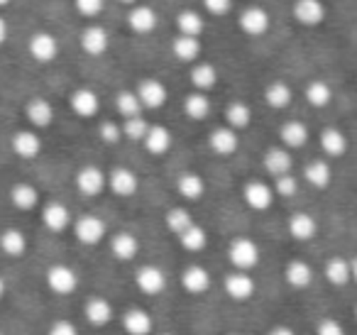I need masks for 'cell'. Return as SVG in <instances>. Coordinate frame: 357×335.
I'll use <instances>...</instances> for the list:
<instances>
[{"mask_svg":"<svg viewBox=\"0 0 357 335\" xmlns=\"http://www.w3.org/2000/svg\"><path fill=\"white\" fill-rule=\"evenodd\" d=\"M110 255L118 262H132L139 255V240L132 232H115L110 237Z\"/></svg>","mask_w":357,"mask_h":335,"instance_id":"603a6c76","label":"cell"},{"mask_svg":"<svg viewBox=\"0 0 357 335\" xmlns=\"http://www.w3.org/2000/svg\"><path fill=\"white\" fill-rule=\"evenodd\" d=\"M316 335H347L345 328H342L340 320L335 318H321L316 323Z\"/></svg>","mask_w":357,"mask_h":335,"instance_id":"f907efd6","label":"cell"},{"mask_svg":"<svg viewBox=\"0 0 357 335\" xmlns=\"http://www.w3.org/2000/svg\"><path fill=\"white\" fill-rule=\"evenodd\" d=\"M115 108H118V113L125 115V120H128V118L139 115L142 103H139V98H137V94H135V91H120V94L115 96Z\"/></svg>","mask_w":357,"mask_h":335,"instance_id":"ee69618b","label":"cell"},{"mask_svg":"<svg viewBox=\"0 0 357 335\" xmlns=\"http://www.w3.org/2000/svg\"><path fill=\"white\" fill-rule=\"evenodd\" d=\"M42 225L50 232H64L66 228L74 225L69 206H64L61 201H50L42 206Z\"/></svg>","mask_w":357,"mask_h":335,"instance_id":"30bf717a","label":"cell"},{"mask_svg":"<svg viewBox=\"0 0 357 335\" xmlns=\"http://www.w3.org/2000/svg\"><path fill=\"white\" fill-rule=\"evenodd\" d=\"M108 188L120 198H130L137 193L139 188V179L137 174L130 167H115L113 172L108 174Z\"/></svg>","mask_w":357,"mask_h":335,"instance_id":"4fadbf2b","label":"cell"},{"mask_svg":"<svg viewBox=\"0 0 357 335\" xmlns=\"http://www.w3.org/2000/svg\"><path fill=\"white\" fill-rule=\"evenodd\" d=\"M105 186H108V174L100 167H96V164H86V167H81L79 172H76V188H79L84 196H89V198L100 196Z\"/></svg>","mask_w":357,"mask_h":335,"instance_id":"52a82bcc","label":"cell"},{"mask_svg":"<svg viewBox=\"0 0 357 335\" xmlns=\"http://www.w3.org/2000/svg\"><path fill=\"white\" fill-rule=\"evenodd\" d=\"M79 42H81V50H84L86 54L100 57V54H105V52H108V47H110V35H108V30H105V27H100V25H89L84 32H81Z\"/></svg>","mask_w":357,"mask_h":335,"instance_id":"e0dca14e","label":"cell"},{"mask_svg":"<svg viewBox=\"0 0 357 335\" xmlns=\"http://www.w3.org/2000/svg\"><path fill=\"white\" fill-rule=\"evenodd\" d=\"M6 40H8V22L0 17V45H6Z\"/></svg>","mask_w":357,"mask_h":335,"instance_id":"db71d44e","label":"cell"},{"mask_svg":"<svg viewBox=\"0 0 357 335\" xmlns=\"http://www.w3.org/2000/svg\"><path fill=\"white\" fill-rule=\"evenodd\" d=\"M135 286L142 291L144 296H159L167 291L169 279H167V271L157 265H139L135 269Z\"/></svg>","mask_w":357,"mask_h":335,"instance_id":"3957f363","label":"cell"},{"mask_svg":"<svg viewBox=\"0 0 357 335\" xmlns=\"http://www.w3.org/2000/svg\"><path fill=\"white\" fill-rule=\"evenodd\" d=\"M10 201L17 211H35L40 206V191H37L35 184L30 181H17L10 188Z\"/></svg>","mask_w":357,"mask_h":335,"instance_id":"484cf974","label":"cell"},{"mask_svg":"<svg viewBox=\"0 0 357 335\" xmlns=\"http://www.w3.org/2000/svg\"><path fill=\"white\" fill-rule=\"evenodd\" d=\"M0 335H3V330H0Z\"/></svg>","mask_w":357,"mask_h":335,"instance_id":"be15d7a7","label":"cell"},{"mask_svg":"<svg viewBox=\"0 0 357 335\" xmlns=\"http://www.w3.org/2000/svg\"><path fill=\"white\" fill-rule=\"evenodd\" d=\"M13 152L20 159H35L42 152V137L35 130H20L13 137Z\"/></svg>","mask_w":357,"mask_h":335,"instance_id":"d4e9b609","label":"cell"},{"mask_svg":"<svg viewBox=\"0 0 357 335\" xmlns=\"http://www.w3.org/2000/svg\"><path fill=\"white\" fill-rule=\"evenodd\" d=\"M284 279L296 291L308 289L313 284V267L306 260H289L284 267Z\"/></svg>","mask_w":357,"mask_h":335,"instance_id":"ac0fdd59","label":"cell"},{"mask_svg":"<svg viewBox=\"0 0 357 335\" xmlns=\"http://www.w3.org/2000/svg\"><path fill=\"white\" fill-rule=\"evenodd\" d=\"M47 335H81V333H79V325H76L74 320H69V318H56L54 323L50 325Z\"/></svg>","mask_w":357,"mask_h":335,"instance_id":"681fc988","label":"cell"},{"mask_svg":"<svg viewBox=\"0 0 357 335\" xmlns=\"http://www.w3.org/2000/svg\"><path fill=\"white\" fill-rule=\"evenodd\" d=\"M142 144L147 147L149 154H154V157H162V154H167L169 149H172V144H174L172 130L164 128V125H149V133H147V137H144Z\"/></svg>","mask_w":357,"mask_h":335,"instance_id":"4316f807","label":"cell"},{"mask_svg":"<svg viewBox=\"0 0 357 335\" xmlns=\"http://www.w3.org/2000/svg\"><path fill=\"white\" fill-rule=\"evenodd\" d=\"M264 169L267 174H272L274 179L284 177V174H291L294 169V157L287 147H269L264 152Z\"/></svg>","mask_w":357,"mask_h":335,"instance_id":"cb8c5ba5","label":"cell"},{"mask_svg":"<svg viewBox=\"0 0 357 335\" xmlns=\"http://www.w3.org/2000/svg\"><path fill=\"white\" fill-rule=\"evenodd\" d=\"M176 30L178 35H186V37H201L204 32V17H201L199 10H181L176 15Z\"/></svg>","mask_w":357,"mask_h":335,"instance_id":"ab89813d","label":"cell"},{"mask_svg":"<svg viewBox=\"0 0 357 335\" xmlns=\"http://www.w3.org/2000/svg\"><path fill=\"white\" fill-rule=\"evenodd\" d=\"M303 179H306L313 188H318V191L328 188L333 181L331 162H326V159H313V162H308L306 169H303Z\"/></svg>","mask_w":357,"mask_h":335,"instance_id":"f546056e","label":"cell"},{"mask_svg":"<svg viewBox=\"0 0 357 335\" xmlns=\"http://www.w3.org/2000/svg\"><path fill=\"white\" fill-rule=\"evenodd\" d=\"M30 57L40 64H50L59 57V40L52 32H35L30 37Z\"/></svg>","mask_w":357,"mask_h":335,"instance_id":"8fae6325","label":"cell"},{"mask_svg":"<svg viewBox=\"0 0 357 335\" xmlns=\"http://www.w3.org/2000/svg\"><path fill=\"white\" fill-rule=\"evenodd\" d=\"M225 123H228V128H233L235 133L245 130L252 123V108H250L245 100H233V103L228 105V110H225Z\"/></svg>","mask_w":357,"mask_h":335,"instance_id":"f35d334b","label":"cell"},{"mask_svg":"<svg viewBox=\"0 0 357 335\" xmlns=\"http://www.w3.org/2000/svg\"><path fill=\"white\" fill-rule=\"evenodd\" d=\"M164 223H167V228L174 232V235H181L184 230H189L191 225H194V216L189 213V208L184 206H174L167 211V216H164Z\"/></svg>","mask_w":357,"mask_h":335,"instance_id":"60d3db41","label":"cell"},{"mask_svg":"<svg viewBox=\"0 0 357 335\" xmlns=\"http://www.w3.org/2000/svg\"><path fill=\"white\" fill-rule=\"evenodd\" d=\"M120 323H123V330L128 335H152L154 333V318L144 308H137V306L125 311Z\"/></svg>","mask_w":357,"mask_h":335,"instance_id":"2e32d148","label":"cell"},{"mask_svg":"<svg viewBox=\"0 0 357 335\" xmlns=\"http://www.w3.org/2000/svg\"><path fill=\"white\" fill-rule=\"evenodd\" d=\"M264 100H267L269 108H277V110H284L291 105L294 100V91L287 81H272V84L264 89Z\"/></svg>","mask_w":357,"mask_h":335,"instance_id":"d590c367","label":"cell"},{"mask_svg":"<svg viewBox=\"0 0 357 335\" xmlns=\"http://www.w3.org/2000/svg\"><path fill=\"white\" fill-rule=\"evenodd\" d=\"M213 279H211V271L204 265H186L181 271V286H184L186 294L191 296H204L211 289Z\"/></svg>","mask_w":357,"mask_h":335,"instance_id":"7c38bea8","label":"cell"},{"mask_svg":"<svg viewBox=\"0 0 357 335\" xmlns=\"http://www.w3.org/2000/svg\"><path fill=\"white\" fill-rule=\"evenodd\" d=\"M208 144H211V149L218 154V157H230V154L238 152L240 140H238V133H235L233 128H228V125H220V128H215L213 133H211Z\"/></svg>","mask_w":357,"mask_h":335,"instance_id":"d6986e66","label":"cell"},{"mask_svg":"<svg viewBox=\"0 0 357 335\" xmlns=\"http://www.w3.org/2000/svg\"><path fill=\"white\" fill-rule=\"evenodd\" d=\"M306 100L313 105V108H326L328 103L333 100V89L328 81L316 79L306 86Z\"/></svg>","mask_w":357,"mask_h":335,"instance_id":"7bdbcfd3","label":"cell"},{"mask_svg":"<svg viewBox=\"0 0 357 335\" xmlns=\"http://www.w3.org/2000/svg\"><path fill=\"white\" fill-rule=\"evenodd\" d=\"M8 3H10V0H0V8H3V6H8Z\"/></svg>","mask_w":357,"mask_h":335,"instance_id":"680465c9","label":"cell"},{"mask_svg":"<svg viewBox=\"0 0 357 335\" xmlns=\"http://www.w3.org/2000/svg\"><path fill=\"white\" fill-rule=\"evenodd\" d=\"M308 137H311V130H308L306 123L301 120H289L279 128V140L287 149H301L306 147Z\"/></svg>","mask_w":357,"mask_h":335,"instance_id":"44dd1931","label":"cell"},{"mask_svg":"<svg viewBox=\"0 0 357 335\" xmlns=\"http://www.w3.org/2000/svg\"><path fill=\"white\" fill-rule=\"evenodd\" d=\"M272 188H274V193H277V196L291 198V196H296V191H298V179L294 177V174H284V177L274 179Z\"/></svg>","mask_w":357,"mask_h":335,"instance_id":"bcb514c9","label":"cell"},{"mask_svg":"<svg viewBox=\"0 0 357 335\" xmlns=\"http://www.w3.org/2000/svg\"><path fill=\"white\" fill-rule=\"evenodd\" d=\"M149 133V123L142 118V115H135V118H128L123 125V135L128 140H132V142H144V137H147Z\"/></svg>","mask_w":357,"mask_h":335,"instance_id":"f6af8a7d","label":"cell"},{"mask_svg":"<svg viewBox=\"0 0 357 335\" xmlns=\"http://www.w3.org/2000/svg\"><path fill=\"white\" fill-rule=\"evenodd\" d=\"M71 228H74V237L86 247L98 245V242H103L105 235H108V225H105L98 216H91V213L76 218Z\"/></svg>","mask_w":357,"mask_h":335,"instance_id":"277c9868","label":"cell"},{"mask_svg":"<svg viewBox=\"0 0 357 335\" xmlns=\"http://www.w3.org/2000/svg\"><path fill=\"white\" fill-rule=\"evenodd\" d=\"M128 25L137 35H149L157 27V13L149 6H132V10L128 13Z\"/></svg>","mask_w":357,"mask_h":335,"instance_id":"83f0119b","label":"cell"},{"mask_svg":"<svg viewBox=\"0 0 357 335\" xmlns=\"http://www.w3.org/2000/svg\"><path fill=\"white\" fill-rule=\"evenodd\" d=\"M189 76H191V86H194L199 94H206V91H211L218 84V69H215L213 64H206V61L191 66Z\"/></svg>","mask_w":357,"mask_h":335,"instance_id":"e575fe53","label":"cell"},{"mask_svg":"<svg viewBox=\"0 0 357 335\" xmlns=\"http://www.w3.org/2000/svg\"><path fill=\"white\" fill-rule=\"evenodd\" d=\"M228 260L235 267V271H252L259 265V260H262V252H259V245L252 237L240 235L230 240Z\"/></svg>","mask_w":357,"mask_h":335,"instance_id":"6da1fadb","label":"cell"},{"mask_svg":"<svg viewBox=\"0 0 357 335\" xmlns=\"http://www.w3.org/2000/svg\"><path fill=\"white\" fill-rule=\"evenodd\" d=\"M120 3H125V6H135L137 0H120Z\"/></svg>","mask_w":357,"mask_h":335,"instance_id":"6f0895ef","label":"cell"},{"mask_svg":"<svg viewBox=\"0 0 357 335\" xmlns=\"http://www.w3.org/2000/svg\"><path fill=\"white\" fill-rule=\"evenodd\" d=\"M294 17L303 27H318L326 20V6L323 0H294Z\"/></svg>","mask_w":357,"mask_h":335,"instance_id":"5bb4252c","label":"cell"},{"mask_svg":"<svg viewBox=\"0 0 357 335\" xmlns=\"http://www.w3.org/2000/svg\"><path fill=\"white\" fill-rule=\"evenodd\" d=\"M172 52H174V57H176L178 61H186V64H191V61H196V59H199V54H201V40H199V37L178 35V37H174V42H172Z\"/></svg>","mask_w":357,"mask_h":335,"instance_id":"8d00e7d4","label":"cell"},{"mask_svg":"<svg viewBox=\"0 0 357 335\" xmlns=\"http://www.w3.org/2000/svg\"><path fill=\"white\" fill-rule=\"evenodd\" d=\"M347 147H350V142H347L345 133H342L340 128H326L321 133V149L328 157L340 159L342 154L347 152Z\"/></svg>","mask_w":357,"mask_h":335,"instance_id":"836d02e7","label":"cell"},{"mask_svg":"<svg viewBox=\"0 0 357 335\" xmlns=\"http://www.w3.org/2000/svg\"><path fill=\"white\" fill-rule=\"evenodd\" d=\"M176 191H178V196L186 198V201H201L206 193L204 177L196 172H184L176 179Z\"/></svg>","mask_w":357,"mask_h":335,"instance_id":"4dcf8cb0","label":"cell"},{"mask_svg":"<svg viewBox=\"0 0 357 335\" xmlns=\"http://www.w3.org/2000/svg\"><path fill=\"white\" fill-rule=\"evenodd\" d=\"M0 250L6 252L8 257L17 260V257H25L27 252V235L20 228H6L0 232Z\"/></svg>","mask_w":357,"mask_h":335,"instance_id":"1f68e13d","label":"cell"},{"mask_svg":"<svg viewBox=\"0 0 357 335\" xmlns=\"http://www.w3.org/2000/svg\"><path fill=\"white\" fill-rule=\"evenodd\" d=\"M69 103H71V110H74L79 118H93L100 108L98 94H96L93 89H86V86H81V89H76L74 94H71Z\"/></svg>","mask_w":357,"mask_h":335,"instance_id":"7402d4cb","label":"cell"},{"mask_svg":"<svg viewBox=\"0 0 357 335\" xmlns=\"http://www.w3.org/2000/svg\"><path fill=\"white\" fill-rule=\"evenodd\" d=\"M269 335H296V330L289 328V325H274V328L269 330Z\"/></svg>","mask_w":357,"mask_h":335,"instance_id":"f5cc1de1","label":"cell"},{"mask_svg":"<svg viewBox=\"0 0 357 335\" xmlns=\"http://www.w3.org/2000/svg\"><path fill=\"white\" fill-rule=\"evenodd\" d=\"M238 25H240V30H243L245 35L262 37L264 32L269 30V25H272V17H269V13L264 10L262 6H248L243 13H240Z\"/></svg>","mask_w":357,"mask_h":335,"instance_id":"9c48e42d","label":"cell"},{"mask_svg":"<svg viewBox=\"0 0 357 335\" xmlns=\"http://www.w3.org/2000/svg\"><path fill=\"white\" fill-rule=\"evenodd\" d=\"M355 323H357V306H355Z\"/></svg>","mask_w":357,"mask_h":335,"instance_id":"91938a15","label":"cell"},{"mask_svg":"<svg viewBox=\"0 0 357 335\" xmlns=\"http://www.w3.org/2000/svg\"><path fill=\"white\" fill-rule=\"evenodd\" d=\"M98 137L103 140L105 144H115L123 137V130H120V125L113 123V120H103V123L98 125Z\"/></svg>","mask_w":357,"mask_h":335,"instance_id":"7dc6e473","label":"cell"},{"mask_svg":"<svg viewBox=\"0 0 357 335\" xmlns=\"http://www.w3.org/2000/svg\"><path fill=\"white\" fill-rule=\"evenodd\" d=\"M204 8L211 13V15L223 17L233 10V0H204Z\"/></svg>","mask_w":357,"mask_h":335,"instance_id":"816d5d0a","label":"cell"},{"mask_svg":"<svg viewBox=\"0 0 357 335\" xmlns=\"http://www.w3.org/2000/svg\"><path fill=\"white\" fill-rule=\"evenodd\" d=\"M135 94H137L142 108H149V110L162 108L169 100V89L159 79H139Z\"/></svg>","mask_w":357,"mask_h":335,"instance_id":"ba28073f","label":"cell"},{"mask_svg":"<svg viewBox=\"0 0 357 335\" xmlns=\"http://www.w3.org/2000/svg\"><path fill=\"white\" fill-rule=\"evenodd\" d=\"M178 245L184 247L186 252H191V255H196V252H204L206 247H208V232H206L204 225L194 223L189 230H184L181 235H178Z\"/></svg>","mask_w":357,"mask_h":335,"instance_id":"74e56055","label":"cell"},{"mask_svg":"<svg viewBox=\"0 0 357 335\" xmlns=\"http://www.w3.org/2000/svg\"><path fill=\"white\" fill-rule=\"evenodd\" d=\"M287 230L296 242H308L318 235V221L311 213H294L287 223Z\"/></svg>","mask_w":357,"mask_h":335,"instance_id":"ffe728a7","label":"cell"},{"mask_svg":"<svg viewBox=\"0 0 357 335\" xmlns=\"http://www.w3.org/2000/svg\"><path fill=\"white\" fill-rule=\"evenodd\" d=\"M45 281H47V289L56 296H71L81 284L79 271L69 265H61V262H54V265L47 267Z\"/></svg>","mask_w":357,"mask_h":335,"instance_id":"7a4b0ae2","label":"cell"},{"mask_svg":"<svg viewBox=\"0 0 357 335\" xmlns=\"http://www.w3.org/2000/svg\"><path fill=\"white\" fill-rule=\"evenodd\" d=\"M350 274H352V281L357 284V257H352L350 260Z\"/></svg>","mask_w":357,"mask_h":335,"instance_id":"11a10c76","label":"cell"},{"mask_svg":"<svg viewBox=\"0 0 357 335\" xmlns=\"http://www.w3.org/2000/svg\"><path fill=\"white\" fill-rule=\"evenodd\" d=\"M323 276L331 286H345L352 281V274H350V260L345 257H331L323 267Z\"/></svg>","mask_w":357,"mask_h":335,"instance_id":"d6a6232c","label":"cell"},{"mask_svg":"<svg viewBox=\"0 0 357 335\" xmlns=\"http://www.w3.org/2000/svg\"><path fill=\"white\" fill-rule=\"evenodd\" d=\"M84 315L91 325H96V328H105L108 323H113L115 308L105 296H91L84 306Z\"/></svg>","mask_w":357,"mask_h":335,"instance_id":"9a60e30c","label":"cell"},{"mask_svg":"<svg viewBox=\"0 0 357 335\" xmlns=\"http://www.w3.org/2000/svg\"><path fill=\"white\" fill-rule=\"evenodd\" d=\"M25 115L35 128H50L54 123V105L47 98H32L25 105Z\"/></svg>","mask_w":357,"mask_h":335,"instance_id":"f1b7e54d","label":"cell"},{"mask_svg":"<svg viewBox=\"0 0 357 335\" xmlns=\"http://www.w3.org/2000/svg\"><path fill=\"white\" fill-rule=\"evenodd\" d=\"M230 335H245V333H230Z\"/></svg>","mask_w":357,"mask_h":335,"instance_id":"94428289","label":"cell"},{"mask_svg":"<svg viewBox=\"0 0 357 335\" xmlns=\"http://www.w3.org/2000/svg\"><path fill=\"white\" fill-rule=\"evenodd\" d=\"M184 110H186V115H189L191 120H196V123L206 120L211 115V100H208V96L199 94V91H196V94H191V96H186Z\"/></svg>","mask_w":357,"mask_h":335,"instance_id":"b9f144b4","label":"cell"},{"mask_svg":"<svg viewBox=\"0 0 357 335\" xmlns=\"http://www.w3.org/2000/svg\"><path fill=\"white\" fill-rule=\"evenodd\" d=\"M223 291L228 299L238 301V304H245V301H250L255 296L257 284H255L250 271H230L223 279Z\"/></svg>","mask_w":357,"mask_h":335,"instance_id":"8992f818","label":"cell"},{"mask_svg":"<svg viewBox=\"0 0 357 335\" xmlns=\"http://www.w3.org/2000/svg\"><path fill=\"white\" fill-rule=\"evenodd\" d=\"M159 335H174V333H159Z\"/></svg>","mask_w":357,"mask_h":335,"instance_id":"6125c7cd","label":"cell"},{"mask_svg":"<svg viewBox=\"0 0 357 335\" xmlns=\"http://www.w3.org/2000/svg\"><path fill=\"white\" fill-rule=\"evenodd\" d=\"M76 10H79V15L84 17H96L103 13V6L105 0H74Z\"/></svg>","mask_w":357,"mask_h":335,"instance_id":"c3c4849f","label":"cell"},{"mask_svg":"<svg viewBox=\"0 0 357 335\" xmlns=\"http://www.w3.org/2000/svg\"><path fill=\"white\" fill-rule=\"evenodd\" d=\"M6 291H8V284H6V279L0 276V301H3V296H6Z\"/></svg>","mask_w":357,"mask_h":335,"instance_id":"9f6ffc18","label":"cell"},{"mask_svg":"<svg viewBox=\"0 0 357 335\" xmlns=\"http://www.w3.org/2000/svg\"><path fill=\"white\" fill-rule=\"evenodd\" d=\"M274 196H277L274 188L267 181H262V179H250L243 186V201L257 213L269 211L274 203Z\"/></svg>","mask_w":357,"mask_h":335,"instance_id":"5b68a950","label":"cell"}]
</instances>
